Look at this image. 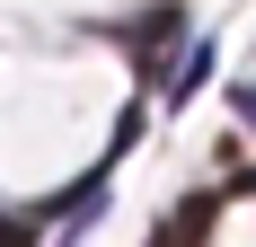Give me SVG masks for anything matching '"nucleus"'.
<instances>
[{"instance_id": "f257e3e1", "label": "nucleus", "mask_w": 256, "mask_h": 247, "mask_svg": "<svg viewBox=\"0 0 256 247\" xmlns=\"http://www.w3.org/2000/svg\"><path fill=\"white\" fill-rule=\"evenodd\" d=\"M212 212H221V194H186L177 212H168V238H159V247H194L212 230Z\"/></svg>"}]
</instances>
